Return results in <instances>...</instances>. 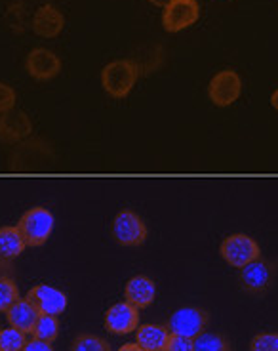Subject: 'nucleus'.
Wrapping results in <instances>:
<instances>
[{"instance_id":"f257e3e1","label":"nucleus","mask_w":278,"mask_h":351,"mask_svg":"<svg viewBox=\"0 0 278 351\" xmlns=\"http://www.w3.org/2000/svg\"><path fill=\"white\" fill-rule=\"evenodd\" d=\"M139 67L131 60H114L107 63L101 71V84L109 96L122 99L131 92L134 84L138 82Z\"/></svg>"},{"instance_id":"f03ea898","label":"nucleus","mask_w":278,"mask_h":351,"mask_svg":"<svg viewBox=\"0 0 278 351\" xmlns=\"http://www.w3.org/2000/svg\"><path fill=\"white\" fill-rule=\"evenodd\" d=\"M55 226L53 214L46 206H33L19 218L18 228L27 246H42L50 239Z\"/></svg>"},{"instance_id":"7ed1b4c3","label":"nucleus","mask_w":278,"mask_h":351,"mask_svg":"<svg viewBox=\"0 0 278 351\" xmlns=\"http://www.w3.org/2000/svg\"><path fill=\"white\" fill-rule=\"evenodd\" d=\"M219 254L231 267L240 269L253 260L261 258V246L255 239L246 233H233L221 241Z\"/></svg>"},{"instance_id":"20e7f679","label":"nucleus","mask_w":278,"mask_h":351,"mask_svg":"<svg viewBox=\"0 0 278 351\" xmlns=\"http://www.w3.org/2000/svg\"><path fill=\"white\" fill-rule=\"evenodd\" d=\"M210 325V313L202 307L185 306L175 309L174 313L170 315L166 328L170 330V334L175 336H185L194 340L197 336L202 332H206V328Z\"/></svg>"},{"instance_id":"39448f33","label":"nucleus","mask_w":278,"mask_h":351,"mask_svg":"<svg viewBox=\"0 0 278 351\" xmlns=\"http://www.w3.org/2000/svg\"><path fill=\"white\" fill-rule=\"evenodd\" d=\"M277 277V265L267 258H257L238 269V281L248 294L261 296L273 287Z\"/></svg>"},{"instance_id":"423d86ee","label":"nucleus","mask_w":278,"mask_h":351,"mask_svg":"<svg viewBox=\"0 0 278 351\" xmlns=\"http://www.w3.org/2000/svg\"><path fill=\"white\" fill-rule=\"evenodd\" d=\"M149 229L145 221L130 208H124L113 218L111 237L121 246H141L147 241Z\"/></svg>"},{"instance_id":"0eeeda50","label":"nucleus","mask_w":278,"mask_h":351,"mask_svg":"<svg viewBox=\"0 0 278 351\" xmlns=\"http://www.w3.org/2000/svg\"><path fill=\"white\" fill-rule=\"evenodd\" d=\"M242 94V79L235 69H223L214 75L208 84V96L218 107H229Z\"/></svg>"},{"instance_id":"6e6552de","label":"nucleus","mask_w":278,"mask_h":351,"mask_svg":"<svg viewBox=\"0 0 278 351\" xmlns=\"http://www.w3.org/2000/svg\"><path fill=\"white\" fill-rule=\"evenodd\" d=\"M200 18V4L197 0H170L164 6L162 25L168 33H179L194 25Z\"/></svg>"},{"instance_id":"1a4fd4ad","label":"nucleus","mask_w":278,"mask_h":351,"mask_svg":"<svg viewBox=\"0 0 278 351\" xmlns=\"http://www.w3.org/2000/svg\"><path fill=\"white\" fill-rule=\"evenodd\" d=\"M25 298L36 307V311L40 315L60 317L69 306L67 294L63 290L52 287V285H36L27 292Z\"/></svg>"},{"instance_id":"9d476101","label":"nucleus","mask_w":278,"mask_h":351,"mask_svg":"<svg viewBox=\"0 0 278 351\" xmlns=\"http://www.w3.org/2000/svg\"><path fill=\"white\" fill-rule=\"evenodd\" d=\"M105 330H109L114 336H124L134 330H138L139 326V309L131 306L130 302H118L105 311L103 319Z\"/></svg>"},{"instance_id":"9b49d317","label":"nucleus","mask_w":278,"mask_h":351,"mask_svg":"<svg viewBox=\"0 0 278 351\" xmlns=\"http://www.w3.org/2000/svg\"><path fill=\"white\" fill-rule=\"evenodd\" d=\"M25 69L35 80H50L60 75L61 60L48 48H35L27 56Z\"/></svg>"},{"instance_id":"f8f14e48","label":"nucleus","mask_w":278,"mask_h":351,"mask_svg":"<svg viewBox=\"0 0 278 351\" xmlns=\"http://www.w3.org/2000/svg\"><path fill=\"white\" fill-rule=\"evenodd\" d=\"M33 132V123L23 111H10L0 114V141L2 143H18L25 140Z\"/></svg>"},{"instance_id":"ddd939ff","label":"nucleus","mask_w":278,"mask_h":351,"mask_svg":"<svg viewBox=\"0 0 278 351\" xmlns=\"http://www.w3.org/2000/svg\"><path fill=\"white\" fill-rule=\"evenodd\" d=\"M124 298L138 309H145L157 298V285L147 275H136L126 282Z\"/></svg>"},{"instance_id":"4468645a","label":"nucleus","mask_w":278,"mask_h":351,"mask_svg":"<svg viewBox=\"0 0 278 351\" xmlns=\"http://www.w3.org/2000/svg\"><path fill=\"white\" fill-rule=\"evenodd\" d=\"M65 18L60 10L53 8L52 4H44L36 10L33 16V33L42 38H53L63 31Z\"/></svg>"},{"instance_id":"2eb2a0df","label":"nucleus","mask_w":278,"mask_h":351,"mask_svg":"<svg viewBox=\"0 0 278 351\" xmlns=\"http://www.w3.org/2000/svg\"><path fill=\"white\" fill-rule=\"evenodd\" d=\"M170 330L166 325H139L136 330V343L141 351H166L170 342Z\"/></svg>"},{"instance_id":"dca6fc26","label":"nucleus","mask_w":278,"mask_h":351,"mask_svg":"<svg viewBox=\"0 0 278 351\" xmlns=\"http://www.w3.org/2000/svg\"><path fill=\"white\" fill-rule=\"evenodd\" d=\"M38 315H40V313L36 311V307L27 298H19L18 302L6 311L8 325L14 326V328H18V330H21V332L25 334H33V328H35Z\"/></svg>"},{"instance_id":"f3484780","label":"nucleus","mask_w":278,"mask_h":351,"mask_svg":"<svg viewBox=\"0 0 278 351\" xmlns=\"http://www.w3.org/2000/svg\"><path fill=\"white\" fill-rule=\"evenodd\" d=\"M27 248L25 239L21 235L18 226H4L0 228V260L10 262L23 254Z\"/></svg>"},{"instance_id":"a211bd4d","label":"nucleus","mask_w":278,"mask_h":351,"mask_svg":"<svg viewBox=\"0 0 278 351\" xmlns=\"http://www.w3.org/2000/svg\"><path fill=\"white\" fill-rule=\"evenodd\" d=\"M60 336V319L55 315H38L33 328V338L52 343Z\"/></svg>"},{"instance_id":"6ab92c4d","label":"nucleus","mask_w":278,"mask_h":351,"mask_svg":"<svg viewBox=\"0 0 278 351\" xmlns=\"http://www.w3.org/2000/svg\"><path fill=\"white\" fill-rule=\"evenodd\" d=\"M194 351H233L225 334L202 332L194 338Z\"/></svg>"},{"instance_id":"aec40b11","label":"nucleus","mask_w":278,"mask_h":351,"mask_svg":"<svg viewBox=\"0 0 278 351\" xmlns=\"http://www.w3.org/2000/svg\"><path fill=\"white\" fill-rule=\"evenodd\" d=\"M27 342V334L18 328H0V351H23Z\"/></svg>"},{"instance_id":"412c9836","label":"nucleus","mask_w":278,"mask_h":351,"mask_svg":"<svg viewBox=\"0 0 278 351\" xmlns=\"http://www.w3.org/2000/svg\"><path fill=\"white\" fill-rule=\"evenodd\" d=\"M71 351H111V346L96 334H79L71 346Z\"/></svg>"},{"instance_id":"4be33fe9","label":"nucleus","mask_w":278,"mask_h":351,"mask_svg":"<svg viewBox=\"0 0 278 351\" xmlns=\"http://www.w3.org/2000/svg\"><path fill=\"white\" fill-rule=\"evenodd\" d=\"M19 300V289L10 277H0V313H6Z\"/></svg>"},{"instance_id":"5701e85b","label":"nucleus","mask_w":278,"mask_h":351,"mask_svg":"<svg viewBox=\"0 0 278 351\" xmlns=\"http://www.w3.org/2000/svg\"><path fill=\"white\" fill-rule=\"evenodd\" d=\"M250 351H278V332L255 334L250 342Z\"/></svg>"},{"instance_id":"b1692460","label":"nucleus","mask_w":278,"mask_h":351,"mask_svg":"<svg viewBox=\"0 0 278 351\" xmlns=\"http://www.w3.org/2000/svg\"><path fill=\"white\" fill-rule=\"evenodd\" d=\"M16 101H18V94L16 90L4 82H0V114L10 113L16 109Z\"/></svg>"},{"instance_id":"393cba45","label":"nucleus","mask_w":278,"mask_h":351,"mask_svg":"<svg viewBox=\"0 0 278 351\" xmlns=\"http://www.w3.org/2000/svg\"><path fill=\"white\" fill-rule=\"evenodd\" d=\"M166 351H194V340L185 338V336H175V334H172Z\"/></svg>"},{"instance_id":"a878e982","label":"nucleus","mask_w":278,"mask_h":351,"mask_svg":"<svg viewBox=\"0 0 278 351\" xmlns=\"http://www.w3.org/2000/svg\"><path fill=\"white\" fill-rule=\"evenodd\" d=\"M23 351H53V348L50 342H42V340H36V338H33V340H29V342H27L25 350Z\"/></svg>"},{"instance_id":"bb28decb","label":"nucleus","mask_w":278,"mask_h":351,"mask_svg":"<svg viewBox=\"0 0 278 351\" xmlns=\"http://www.w3.org/2000/svg\"><path fill=\"white\" fill-rule=\"evenodd\" d=\"M116 351H141L138 348V343H124L122 348H118Z\"/></svg>"},{"instance_id":"cd10ccee","label":"nucleus","mask_w":278,"mask_h":351,"mask_svg":"<svg viewBox=\"0 0 278 351\" xmlns=\"http://www.w3.org/2000/svg\"><path fill=\"white\" fill-rule=\"evenodd\" d=\"M270 106H273V109L278 111V88L273 92V96H270Z\"/></svg>"},{"instance_id":"c85d7f7f","label":"nucleus","mask_w":278,"mask_h":351,"mask_svg":"<svg viewBox=\"0 0 278 351\" xmlns=\"http://www.w3.org/2000/svg\"><path fill=\"white\" fill-rule=\"evenodd\" d=\"M149 2H151V4H155V6H162V8H164L170 0H149Z\"/></svg>"}]
</instances>
